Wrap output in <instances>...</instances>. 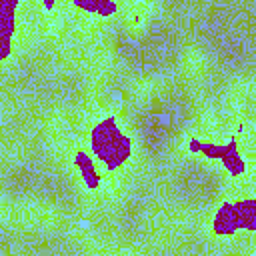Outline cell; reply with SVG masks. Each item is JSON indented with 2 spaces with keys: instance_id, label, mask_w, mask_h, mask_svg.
Wrapping results in <instances>:
<instances>
[{
  "instance_id": "6da1fadb",
  "label": "cell",
  "mask_w": 256,
  "mask_h": 256,
  "mask_svg": "<svg viewBox=\"0 0 256 256\" xmlns=\"http://www.w3.org/2000/svg\"><path fill=\"white\" fill-rule=\"evenodd\" d=\"M92 152L102 160L104 168L108 172L118 170L132 152L130 138L120 132L116 118L108 116L92 130Z\"/></svg>"
},
{
  "instance_id": "7a4b0ae2",
  "label": "cell",
  "mask_w": 256,
  "mask_h": 256,
  "mask_svg": "<svg viewBox=\"0 0 256 256\" xmlns=\"http://www.w3.org/2000/svg\"><path fill=\"white\" fill-rule=\"evenodd\" d=\"M188 148H190V152L204 154L206 158H212V160L222 162L224 168H226L232 176H240V174L246 172V164H244V160L240 158L238 148H236V136H232V138L228 140V144H224V146L208 144V142H202V140H198V138H190V140H188Z\"/></svg>"
},
{
  "instance_id": "3957f363",
  "label": "cell",
  "mask_w": 256,
  "mask_h": 256,
  "mask_svg": "<svg viewBox=\"0 0 256 256\" xmlns=\"http://www.w3.org/2000/svg\"><path fill=\"white\" fill-rule=\"evenodd\" d=\"M16 6L18 0H0V60H6L12 50Z\"/></svg>"
},
{
  "instance_id": "277c9868",
  "label": "cell",
  "mask_w": 256,
  "mask_h": 256,
  "mask_svg": "<svg viewBox=\"0 0 256 256\" xmlns=\"http://www.w3.org/2000/svg\"><path fill=\"white\" fill-rule=\"evenodd\" d=\"M240 228V218H238V208L232 202H224L212 222V230L216 236H232Z\"/></svg>"
},
{
  "instance_id": "5b68a950",
  "label": "cell",
  "mask_w": 256,
  "mask_h": 256,
  "mask_svg": "<svg viewBox=\"0 0 256 256\" xmlns=\"http://www.w3.org/2000/svg\"><path fill=\"white\" fill-rule=\"evenodd\" d=\"M74 164L76 168L80 170V176H82V182L86 184L88 190H98L100 186V176L96 172V166H94V160L92 156L86 152V150H78L76 156H74Z\"/></svg>"
},
{
  "instance_id": "8992f818",
  "label": "cell",
  "mask_w": 256,
  "mask_h": 256,
  "mask_svg": "<svg viewBox=\"0 0 256 256\" xmlns=\"http://www.w3.org/2000/svg\"><path fill=\"white\" fill-rule=\"evenodd\" d=\"M72 4L78 10L84 12H92V14H100V16H112L118 6L112 0H72Z\"/></svg>"
},
{
  "instance_id": "52a82bcc",
  "label": "cell",
  "mask_w": 256,
  "mask_h": 256,
  "mask_svg": "<svg viewBox=\"0 0 256 256\" xmlns=\"http://www.w3.org/2000/svg\"><path fill=\"white\" fill-rule=\"evenodd\" d=\"M240 228H246L250 232H256V200H242L236 202Z\"/></svg>"
},
{
  "instance_id": "ba28073f",
  "label": "cell",
  "mask_w": 256,
  "mask_h": 256,
  "mask_svg": "<svg viewBox=\"0 0 256 256\" xmlns=\"http://www.w3.org/2000/svg\"><path fill=\"white\" fill-rule=\"evenodd\" d=\"M40 2H42L44 10H48V12H52V10H54V0H40Z\"/></svg>"
}]
</instances>
